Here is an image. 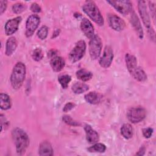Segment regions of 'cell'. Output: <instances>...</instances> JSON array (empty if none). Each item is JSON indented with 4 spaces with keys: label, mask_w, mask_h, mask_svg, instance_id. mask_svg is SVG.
I'll list each match as a JSON object with an SVG mask.
<instances>
[{
    "label": "cell",
    "mask_w": 156,
    "mask_h": 156,
    "mask_svg": "<svg viewBox=\"0 0 156 156\" xmlns=\"http://www.w3.org/2000/svg\"><path fill=\"white\" fill-rule=\"evenodd\" d=\"M125 60L128 71L135 79L140 82L146 80L147 76L143 69L137 65V60L134 55L129 53L126 54Z\"/></svg>",
    "instance_id": "6da1fadb"
},
{
    "label": "cell",
    "mask_w": 156,
    "mask_h": 156,
    "mask_svg": "<svg viewBox=\"0 0 156 156\" xmlns=\"http://www.w3.org/2000/svg\"><path fill=\"white\" fill-rule=\"evenodd\" d=\"M12 138L19 155H23L29 144V139L27 133L21 129L15 128L12 131Z\"/></svg>",
    "instance_id": "7a4b0ae2"
},
{
    "label": "cell",
    "mask_w": 156,
    "mask_h": 156,
    "mask_svg": "<svg viewBox=\"0 0 156 156\" xmlns=\"http://www.w3.org/2000/svg\"><path fill=\"white\" fill-rule=\"evenodd\" d=\"M26 68L22 62H18L13 67L10 76V82L14 89H19L23 85L25 79Z\"/></svg>",
    "instance_id": "3957f363"
},
{
    "label": "cell",
    "mask_w": 156,
    "mask_h": 156,
    "mask_svg": "<svg viewBox=\"0 0 156 156\" xmlns=\"http://www.w3.org/2000/svg\"><path fill=\"white\" fill-rule=\"evenodd\" d=\"M83 11L97 24L102 26L104 18L94 2L92 1H86L82 7Z\"/></svg>",
    "instance_id": "277c9868"
},
{
    "label": "cell",
    "mask_w": 156,
    "mask_h": 156,
    "mask_svg": "<svg viewBox=\"0 0 156 156\" xmlns=\"http://www.w3.org/2000/svg\"><path fill=\"white\" fill-rule=\"evenodd\" d=\"M138 11L140 15V16L141 18V20L143 21V24H144L145 27L147 28L148 32L149 33V35H153L154 37V31L152 29L151 26V21L149 15L147 10V7L146 4V1H139L138 2Z\"/></svg>",
    "instance_id": "5b68a950"
},
{
    "label": "cell",
    "mask_w": 156,
    "mask_h": 156,
    "mask_svg": "<svg viewBox=\"0 0 156 156\" xmlns=\"http://www.w3.org/2000/svg\"><path fill=\"white\" fill-rule=\"evenodd\" d=\"M86 50V44L83 40L79 41L69 54V58L72 62L80 60L84 55Z\"/></svg>",
    "instance_id": "8992f818"
},
{
    "label": "cell",
    "mask_w": 156,
    "mask_h": 156,
    "mask_svg": "<svg viewBox=\"0 0 156 156\" xmlns=\"http://www.w3.org/2000/svg\"><path fill=\"white\" fill-rule=\"evenodd\" d=\"M102 50V41L98 35H94L90 39L89 43V53L92 59H96L101 54Z\"/></svg>",
    "instance_id": "52a82bcc"
},
{
    "label": "cell",
    "mask_w": 156,
    "mask_h": 156,
    "mask_svg": "<svg viewBox=\"0 0 156 156\" xmlns=\"http://www.w3.org/2000/svg\"><path fill=\"white\" fill-rule=\"evenodd\" d=\"M107 2L124 15H127L132 11V4L129 1H108Z\"/></svg>",
    "instance_id": "ba28073f"
},
{
    "label": "cell",
    "mask_w": 156,
    "mask_h": 156,
    "mask_svg": "<svg viewBox=\"0 0 156 156\" xmlns=\"http://www.w3.org/2000/svg\"><path fill=\"white\" fill-rule=\"evenodd\" d=\"M146 112L142 107H133L127 112L128 119L132 123H137L141 121L146 116Z\"/></svg>",
    "instance_id": "9c48e42d"
},
{
    "label": "cell",
    "mask_w": 156,
    "mask_h": 156,
    "mask_svg": "<svg viewBox=\"0 0 156 156\" xmlns=\"http://www.w3.org/2000/svg\"><path fill=\"white\" fill-rule=\"evenodd\" d=\"M40 22V18L37 15L29 16L26 23V35L27 37H31L38 27Z\"/></svg>",
    "instance_id": "30bf717a"
},
{
    "label": "cell",
    "mask_w": 156,
    "mask_h": 156,
    "mask_svg": "<svg viewBox=\"0 0 156 156\" xmlns=\"http://www.w3.org/2000/svg\"><path fill=\"white\" fill-rule=\"evenodd\" d=\"M107 21L110 27L115 30H122L126 27V23L120 17L115 14L107 15Z\"/></svg>",
    "instance_id": "8fae6325"
},
{
    "label": "cell",
    "mask_w": 156,
    "mask_h": 156,
    "mask_svg": "<svg viewBox=\"0 0 156 156\" xmlns=\"http://www.w3.org/2000/svg\"><path fill=\"white\" fill-rule=\"evenodd\" d=\"M113 58V52L112 48L109 46H106L102 56L99 60V65L105 68L109 67L112 62Z\"/></svg>",
    "instance_id": "7c38bea8"
},
{
    "label": "cell",
    "mask_w": 156,
    "mask_h": 156,
    "mask_svg": "<svg viewBox=\"0 0 156 156\" xmlns=\"http://www.w3.org/2000/svg\"><path fill=\"white\" fill-rule=\"evenodd\" d=\"M21 20L22 18L21 16H17L16 18L9 20L6 23L5 25V32L7 35H12L18 30Z\"/></svg>",
    "instance_id": "4fadbf2b"
},
{
    "label": "cell",
    "mask_w": 156,
    "mask_h": 156,
    "mask_svg": "<svg viewBox=\"0 0 156 156\" xmlns=\"http://www.w3.org/2000/svg\"><path fill=\"white\" fill-rule=\"evenodd\" d=\"M80 29L87 38L91 39L94 37V27L90 20H88L87 18H84L82 19L80 23Z\"/></svg>",
    "instance_id": "5bb4252c"
},
{
    "label": "cell",
    "mask_w": 156,
    "mask_h": 156,
    "mask_svg": "<svg viewBox=\"0 0 156 156\" xmlns=\"http://www.w3.org/2000/svg\"><path fill=\"white\" fill-rule=\"evenodd\" d=\"M84 129L87 141L90 144H94L99 141V135L90 125H85Z\"/></svg>",
    "instance_id": "9a60e30c"
},
{
    "label": "cell",
    "mask_w": 156,
    "mask_h": 156,
    "mask_svg": "<svg viewBox=\"0 0 156 156\" xmlns=\"http://www.w3.org/2000/svg\"><path fill=\"white\" fill-rule=\"evenodd\" d=\"M50 64L53 71L58 72L64 68L65 65V61L62 57L56 55L51 58Z\"/></svg>",
    "instance_id": "2e32d148"
},
{
    "label": "cell",
    "mask_w": 156,
    "mask_h": 156,
    "mask_svg": "<svg viewBox=\"0 0 156 156\" xmlns=\"http://www.w3.org/2000/svg\"><path fill=\"white\" fill-rule=\"evenodd\" d=\"M130 20H131L132 24L133 27H134V29H135L138 37L140 38H143V30L140 21L138 16H136V13L134 12H132Z\"/></svg>",
    "instance_id": "e0dca14e"
},
{
    "label": "cell",
    "mask_w": 156,
    "mask_h": 156,
    "mask_svg": "<svg viewBox=\"0 0 156 156\" xmlns=\"http://www.w3.org/2000/svg\"><path fill=\"white\" fill-rule=\"evenodd\" d=\"M102 98V96L95 91L90 92L85 95V101L91 104H99Z\"/></svg>",
    "instance_id": "ac0fdd59"
},
{
    "label": "cell",
    "mask_w": 156,
    "mask_h": 156,
    "mask_svg": "<svg viewBox=\"0 0 156 156\" xmlns=\"http://www.w3.org/2000/svg\"><path fill=\"white\" fill-rule=\"evenodd\" d=\"M38 153L40 155H52L53 149L50 143L47 141H43L39 146Z\"/></svg>",
    "instance_id": "d6986e66"
},
{
    "label": "cell",
    "mask_w": 156,
    "mask_h": 156,
    "mask_svg": "<svg viewBox=\"0 0 156 156\" xmlns=\"http://www.w3.org/2000/svg\"><path fill=\"white\" fill-rule=\"evenodd\" d=\"M17 47V41L15 37H10L6 42L5 54L8 56L11 55L16 50Z\"/></svg>",
    "instance_id": "ffe728a7"
},
{
    "label": "cell",
    "mask_w": 156,
    "mask_h": 156,
    "mask_svg": "<svg viewBox=\"0 0 156 156\" xmlns=\"http://www.w3.org/2000/svg\"><path fill=\"white\" fill-rule=\"evenodd\" d=\"M121 133L126 139H130L132 137L133 130L132 126L130 124H124L121 128Z\"/></svg>",
    "instance_id": "44dd1931"
},
{
    "label": "cell",
    "mask_w": 156,
    "mask_h": 156,
    "mask_svg": "<svg viewBox=\"0 0 156 156\" xmlns=\"http://www.w3.org/2000/svg\"><path fill=\"white\" fill-rule=\"evenodd\" d=\"M76 76L80 80L88 81L92 78L93 74L85 69H81L76 72Z\"/></svg>",
    "instance_id": "7402d4cb"
},
{
    "label": "cell",
    "mask_w": 156,
    "mask_h": 156,
    "mask_svg": "<svg viewBox=\"0 0 156 156\" xmlns=\"http://www.w3.org/2000/svg\"><path fill=\"white\" fill-rule=\"evenodd\" d=\"M1 108L2 110H7L11 107V100L9 95L5 93H1L0 95Z\"/></svg>",
    "instance_id": "603a6c76"
},
{
    "label": "cell",
    "mask_w": 156,
    "mask_h": 156,
    "mask_svg": "<svg viewBox=\"0 0 156 156\" xmlns=\"http://www.w3.org/2000/svg\"><path fill=\"white\" fill-rule=\"evenodd\" d=\"M72 90L76 94H81L87 91L89 89V87L82 82H76L72 86Z\"/></svg>",
    "instance_id": "cb8c5ba5"
},
{
    "label": "cell",
    "mask_w": 156,
    "mask_h": 156,
    "mask_svg": "<svg viewBox=\"0 0 156 156\" xmlns=\"http://www.w3.org/2000/svg\"><path fill=\"white\" fill-rule=\"evenodd\" d=\"M106 149V146L102 143H95L92 146L88 148V151L90 152H104Z\"/></svg>",
    "instance_id": "d4e9b609"
},
{
    "label": "cell",
    "mask_w": 156,
    "mask_h": 156,
    "mask_svg": "<svg viewBox=\"0 0 156 156\" xmlns=\"http://www.w3.org/2000/svg\"><path fill=\"white\" fill-rule=\"evenodd\" d=\"M71 77L68 74L61 75L58 77V80L63 88H66L68 87V83L70 82Z\"/></svg>",
    "instance_id": "484cf974"
},
{
    "label": "cell",
    "mask_w": 156,
    "mask_h": 156,
    "mask_svg": "<svg viewBox=\"0 0 156 156\" xmlns=\"http://www.w3.org/2000/svg\"><path fill=\"white\" fill-rule=\"evenodd\" d=\"M43 52L41 48H36L32 52V57L33 59L37 62L41 60L43 57Z\"/></svg>",
    "instance_id": "4316f807"
},
{
    "label": "cell",
    "mask_w": 156,
    "mask_h": 156,
    "mask_svg": "<svg viewBox=\"0 0 156 156\" xmlns=\"http://www.w3.org/2000/svg\"><path fill=\"white\" fill-rule=\"evenodd\" d=\"M26 9V6L23 3H16L13 4V5L12 6L13 12L16 14L21 13V12L24 11Z\"/></svg>",
    "instance_id": "83f0119b"
},
{
    "label": "cell",
    "mask_w": 156,
    "mask_h": 156,
    "mask_svg": "<svg viewBox=\"0 0 156 156\" xmlns=\"http://www.w3.org/2000/svg\"><path fill=\"white\" fill-rule=\"evenodd\" d=\"M63 119V121L67 124L69 125V126H80V124L74 120L71 116H68V115H65L63 116L62 118Z\"/></svg>",
    "instance_id": "f1b7e54d"
},
{
    "label": "cell",
    "mask_w": 156,
    "mask_h": 156,
    "mask_svg": "<svg viewBox=\"0 0 156 156\" xmlns=\"http://www.w3.org/2000/svg\"><path fill=\"white\" fill-rule=\"evenodd\" d=\"M48 32V28L46 26H43L40 28L37 32V35L41 40H44L47 35Z\"/></svg>",
    "instance_id": "f546056e"
},
{
    "label": "cell",
    "mask_w": 156,
    "mask_h": 156,
    "mask_svg": "<svg viewBox=\"0 0 156 156\" xmlns=\"http://www.w3.org/2000/svg\"><path fill=\"white\" fill-rule=\"evenodd\" d=\"M152 133H153V129L152 128H150V127L146 128V129H144L143 130V136L146 138H150L151 136Z\"/></svg>",
    "instance_id": "4dcf8cb0"
},
{
    "label": "cell",
    "mask_w": 156,
    "mask_h": 156,
    "mask_svg": "<svg viewBox=\"0 0 156 156\" xmlns=\"http://www.w3.org/2000/svg\"><path fill=\"white\" fill-rule=\"evenodd\" d=\"M74 106H75V104L74 103L71 102H68L65 105V106L63 108V111L64 112H67L71 110V109H73L74 107Z\"/></svg>",
    "instance_id": "1f68e13d"
},
{
    "label": "cell",
    "mask_w": 156,
    "mask_h": 156,
    "mask_svg": "<svg viewBox=\"0 0 156 156\" xmlns=\"http://www.w3.org/2000/svg\"><path fill=\"white\" fill-rule=\"evenodd\" d=\"M7 2L6 1H0V13L2 14L7 8Z\"/></svg>",
    "instance_id": "d6a6232c"
},
{
    "label": "cell",
    "mask_w": 156,
    "mask_h": 156,
    "mask_svg": "<svg viewBox=\"0 0 156 156\" xmlns=\"http://www.w3.org/2000/svg\"><path fill=\"white\" fill-rule=\"evenodd\" d=\"M30 9L33 12L38 13L41 12V7L37 3H33L30 7Z\"/></svg>",
    "instance_id": "836d02e7"
},
{
    "label": "cell",
    "mask_w": 156,
    "mask_h": 156,
    "mask_svg": "<svg viewBox=\"0 0 156 156\" xmlns=\"http://www.w3.org/2000/svg\"><path fill=\"white\" fill-rule=\"evenodd\" d=\"M149 7H150V9H151V12L152 13V15H153V16H154H154H155V5H154V4L152 2L149 1Z\"/></svg>",
    "instance_id": "e575fe53"
},
{
    "label": "cell",
    "mask_w": 156,
    "mask_h": 156,
    "mask_svg": "<svg viewBox=\"0 0 156 156\" xmlns=\"http://www.w3.org/2000/svg\"><path fill=\"white\" fill-rule=\"evenodd\" d=\"M56 51L55 50H51L49 52H48V57L51 58H52V57L56 56Z\"/></svg>",
    "instance_id": "d590c367"
}]
</instances>
